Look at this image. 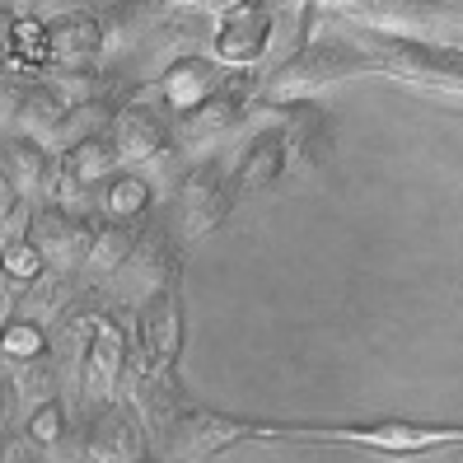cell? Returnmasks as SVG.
<instances>
[{
  "instance_id": "obj_1",
  "label": "cell",
  "mask_w": 463,
  "mask_h": 463,
  "mask_svg": "<svg viewBox=\"0 0 463 463\" xmlns=\"http://www.w3.org/2000/svg\"><path fill=\"white\" fill-rule=\"evenodd\" d=\"M374 57L356 43V38H314V43H299L286 61H277L262 80L258 99L262 103H295V99H309L323 85H337V80L351 75H370Z\"/></svg>"
},
{
  "instance_id": "obj_2",
  "label": "cell",
  "mask_w": 463,
  "mask_h": 463,
  "mask_svg": "<svg viewBox=\"0 0 463 463\" xmlns=\"http://www.w3.org/2000/svg\"><path fill=\"white\" fill-rule=\"evenodd\" d=\"M351 38L374 57V71L402 80V85L463 94V47H440V43L407 38V33H393V29H374V24L370 29H356Z\"/></svg>"
},
{
  "instance_id": "obj_3",
  "label": "cell",
  "mask_w": 463,
  "mask_h": 463,
  "mask_svg": "<svg viewBox=\"0 0 463 463\" xmlns=\"http://www.w3.org/2000/svg\"><path fill=\"white\" fill-rule=\"evenodd\" d=\"M253 435H271V440H333V445H361V449H384V454H426L440 445H463V430L417 426V421H374V426H258L253 421Z\"/></svg>"
},
{
  "instance_id": "obj_4",
  "label": "cell",
  "mask_w": 463,
  "mask_h": 463,
  "mask_svg": "<svg viewBox=\"0 0 463 463\" xmlns=\"http://www.w3.org/2000/svg\"><path fill=\"white\" fill-rule=\"evenodd\" d=\"M234 202L239 197H234L230 165L211 150L178 183V197H174V211H169V230L178 234V243H193V239H202V234H211L215 225H221Z\"/></svg>"
},
{
  "instance_id": "obj_5",
  "label": "cell",
  "mask_w": 463,
  "mask_h": 463,
  "mask_svg": "<svg viewBox=\"0 0 463 463\" xmlns=\"http://www.w3.org/2000/svg\"><path fill=\"white\" fill-rule=\"evenodd\" d=\"M258 90H262V80L253 75V66H234L221 90L211 99H202L193 113L178 118V150L211 155L221 141H230L234 127L243 122V113H249V103L258 99Z\"/></svg>"
},
{
  "instance_id": "obj_6",
  "label": "cell",
  "mask_w": 463,
  "mask_h": 463,
  "mask_svg": "<svg viewBox=\"0 0 463 463\" xmlns=\"http://www.w3.org/2000/svg\"><path fill=\"white\" fill-rule=\"evenodd\" d=\"M249 435H253V421L206 412V407H197L187 398L178 412L155 430V440H159V463H206L221 449H230L234 440H249Z\"/></svg>"
},
{
  "instance_id": "obj_7",
  "label": "cell",
  "mask_w": 463,
  "mask_h": 463,
  "mask_svg": "<svg viewBox=\"0 0 463 463\" xmlns=\"http://www.w3.org/2000/svg\"><path fill=\"white\" fill-rule=\"evenodd\" d=\"M108 136H113V146H118L122 169H141L150 159H165L178 146V118L155 90H146V94L122 99Z\"/></svg>"
},
{
  "instance_id": "obj_8",
  "label": "cell",
  "mask_w": 463,
  "mask_h": 463,
  "mask_svg": "<svg viewBox=\"0 0 463 463\" xmlns=\"http://www.w3.org/2000/svg\"><path fill=\"white\" fill-rule=\"evenodd\" d=\"M271 33H277V10H271V0H243V5L215 14L211 52L225 66H258L271 47Z\"/></svg>"
},
{
  "instance_id": "obj_9",
  "label": "cell",
  "mask_w": 463,
  "mask_h": 463,
  "mask_svg": "<svg viewBox=\"0 0 463 463\" xmlns=\"http://www.w3.org/2000/svg\"><path fill=\"white\" fill-rule=\"evenodd\" d=\"M122 370H127V337H122V328L113 318L94 314L90 337H85V356H80V365H75L80 393H85V402L94 407V412H103V407L113 402Z\"/></svg>"
},
{
  "instance_id": "obj_10",
  "label": "cell",
  "mask_w": 463,
  "mask_h": 463,
  "mask_svg": "<svg viewBox=\"0 0 463 463\" xmlns=\"http://www.w3.org/2000/svg\"><path fill=\"white\" fill-rule=\"evenodd\" d=\"M136 351H141V374H159V370L178 365V351H183V305H178L174 286L146 295L141 323H136Z\"/></svg>"
},
{
  "instance_id": "obj_11",
  "label": "cell",
  "mask_w": 463,
  "mask_h": 463,
  "mask_svg": "<svg viewBox=\"0 0 463 463\" xmlns=\"http://www.w3.org/2000/svg\"><path fill=\"white\" fill-rule=\"evenodd\" d=\"M230 71L234 66H225L215 52H211V57H202V52H178V57L159 71V80L150 90L174 108V118H183V113H193L202 99H211L215 90H221L230 80Z\"/></svg>"
},
{
  "instance_id": "obj_12",
  "label": "cell",
  "mask_w": 463,
  "mask_h": 463,
  "mask_svg": "<svg viewBox=\"0 0 463 463\" xmlns=\"http://www.w3.org/2000/svg\"><path fill=\"white\" fill-rule=\"evenodd\" d=\"M277 108V127L286 131V150L299 169H323L333 159V118L318 103L295 99V103H267Z\"/></svg>"
},
{
  "instance_id": "obj_13",
  "label": "cell",
  "mask_w": 463,
  "mask_h": 463,
  "mask_svg": "<svg viewBox=\"0 0 463 463\" xmlns=\"http://www.w3.org/2000/svg\"><path fill=\"white\" fill-rule=\"evenodd\" d=\"M29 239L38 243L43 262H52L57 271L75 267V262H90V249H94V225L71 215L66 206H52V211H38L29 221Z\"/></svg>"
},
{
  "instance_id": "obj_14",
  "label": "cell",
  "mask_w": 463,
  "mask_h": 463,
  "mask_svg": "<svg viewBox=\"0 0 463 463\" xmlns=\"http://www.w3.org/2000/svg\"><path fill=\"white\" fill-rule=\"evenodd\" d=\"M141 421H136L127 407L108 402L103 412L94 417L90 435H85V449H80V463H141Z\"/></svg>"
},
{
  "instance_id": "obj_15",
  "label": "cell",
  "mask_w": 463,
  "mask_h": 463,
  "mask_svg": "<svg viewBox=\"0 0 463 463\" xmlns=\"http://www.w3.org/2000/svg\"><path fill=\"white\" fill-rule=\"evenodd\" d=\"M286 131L281 127H262L249 146H243V155L230 165V178H234V197H253V193H267L271 183H277L286 174Z\"/></svg>"
},
{
  "instance_id": "obj_16",
  "label": "cell",
  "mask_w": 463,
  "mask_h": 463,
  "mask_svg": "<svg viewBox=\"0 0 463 463\" xmlns=\"http://www.w3.org/2000/svg\"><path fill=\"white\" fill-rule=\"evenodd\" d=\"M0 169H5L14 178V187L24 197H38L43 187L52 183V159H47V146L33 141V136H19L5 146V155H0Z\"/></svg>"
},
{
  "instance_id": "obj_17",
  "label": "cell",
  "mask_w": 463,
  "mask_h": 463,
  "mask_svg": "<svg viewBox=\"0 0 463 463\" xmlns=\"http://www.w3.org/2000/svg\"><path fill=\"white\" fill-rule=\"evenodd\" d=\"M445 14V0H370L365 19L374 29H435Z\"/></svg>"
},
{
  "instance_id": "obj_18",
  "label": "cell",
  "mask_w": 463,
  "mask_h": 463,
  "mask_svg": "<svg viewBox=\"0 0 463 463\" xmlns=\"http://www.w3.org/2000/svg\"><path fill=\"white\" fill-rule=\"evenodd\" d=\"M136 239H141V230H136V221H113L108 215V225L94 230V249H90V267L94 271H118L131 249H136Z\"/></svg>"
},
{
  "instance_id": "obj_19",
  "label": "cell",
  "mask_w": 463,
  "mask_h": 463,
  "mask_svg": "<svg viewBox=\"0 0 463 463\" xmlns=\"http://www.w3.org/2000/svg\"><path fill=\"white\" fill-rule=\"evenodd\" d=\"M146 211H150V178L136 169H122L108 183V215L113 221H141Z\"/></svg>"
},
{
  "instance_id": "obj_20",
  "label": "cell",
  "mask_w": 463,
  "mask_h": 463,
  "mask_svg": "<svg viewBox=\"0 0 463 463\" xmlns=\"http://www.w3.org/2000/svg\"><path fill=\"white\" fill-rule=\"evenodd\" d=\"M43 351V333L33 328V323H5L0 328V356H10V361H29Z\"/></svg>"
},
{
  "instance_id": "obj_21",
  "label": "cell",
  "mask_w": 463,
  "mask_h": 463,
  "mask_svg": "<svg viewBox=\"0 0 463 463\" xmlns=\"http://www.w3.org/2000/svg\"><path fill=\"white\" fill-rule=\"evenodd\" d=\"M29 440L43 445V449H52V445L61 440V402H57V398L38 402V412H33V421H29Z\"/></svg>"
},
{
  "instance_id": "obj_22",
  "label": "cell",
  "mask_w": 463,
  "mask_h": 463,
  "mask_svg": "<svg viewBox=\"0 0 463 463\" xmlns=\"http://www.w3.org/2000/svg\"><path fill=\"white\" fill-rule=\"evenodd\" d=\"M24 286H29V281H19V277H10V271L0 267V328H5V323H10L14 305L24 299Z\"/></svg>"
},
{
  "instance_id": "obj_23",
  "label": "cell",
  "mask_w": 463,
  "mask_h": 463,
  "mask_svg": "<svg viewBox=\"0 0 463 463\" xmlns=\"http://www.w3.org/2000/svg\"><path fill=\"white\" fill-rule=\"evenodd\" d=\"M370 0H309L305 19H323V14H365Z\"/></svg>"
},
{
  "instance_id": "obj_24",
  "label": "cell",
  "mask_w": 463,
  "mask_h": 463,
  "mask_svg": "<svg viewBox=\"0 0 463 463\" xmlns=\"http://www.w3.org/2000/svg\"><path fill=\"white\" fill-rule=\"evenodd\" d=\"M165 5H174V10H193V14H211V10H215V0H165Z\"/></svg>"
},
{
  "instance_id": "obj_25",
  "label": "cell",
  "mask_w": 463,
  "mask_h": 463,
  "mask_svg": "<svg viewBox=\"0 0 463 463\" xmlns=\"http://www.w3.org/2000/svg\"><path fill=\"white\" fill-rule=\"evenodd\" d=\"M440 24H463V0H445V14Z\"/></svg>"
},
{
  "instance_id": "obj_26",
  "label": "cell",
  "mask_w": 463,
  "mask_h": 463,
  "mask_svg": "<svg viewBox=\"0 0 463 463\" xmlns=\"http://www.w3.org/2000/svg\"><path fill=\"white\" fill-rule=\"evenodd\" d=\"M286 10H290V24H295V19L309 14V0H286Z\"/></svg>"
},
{
  "instance_id": "obj_27",
  "label": "cell",
  "mask_w": 463,
  "mask_h": 463,
  "mask_svg": "<svg viewBox=\"0 0 463 463\" xmlns=\"http://www.w3.org/2000/svg\"><path fill=\"white\" fill-rule=\"evenodd\" d=\"M0 417H5V393H0Z\"/></svg>"
}]
</instances>
